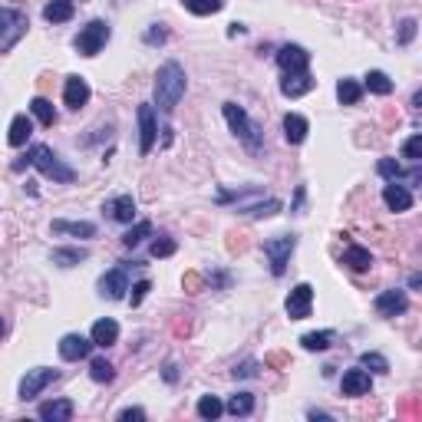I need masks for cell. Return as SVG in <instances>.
<instances>
[{
    "mask_svg": "<svg viewBox=\"0 0 422 422\" xmlns=\"http://www.w3.org/2000/svg\"><path fill=\"white\" fill-rule=\"evenodd\" d=\"M185 86H188V76L182 70V63H162L159 73H155V102H159L162 112H175V106L182 102L185 96Z\"/></svg>",
    "mask_w": 422,
    "mask_h": 422,
    "instance_id": "cell-1",
    "label": "cell"
},
{
    "mask_svg": "<svg viewBox=\"0 0 422 422\" xmlns=\"http://www.w3.org/2000/svg\"><path fill=\"white\" fill-rule=\"evenodd\" d=\"M221 112H224V119H228V125H231V132H235V136L244 142V149H248V152H261L264 149L261 125L254 123V119H251V116L241 109L237 102H224Z\"/></svg>",
    "mask_w": 422,
    "mask_h": 422,
    "instance_id": "cell-2",
    "label": "cell"
},
{
    "mask_svg": "<svg viewBox=\"0 0 422 422\" xmlns=\"http://www.w3.org/2000/svg\"><path fill=\"white\" fill-rule=\"evenodd\" d=\"M30 165H37L40 172L47 175V178H53V182H60V185H70V182H76V172L66 165V162L56 155V152L50 149V146H30V152L24 155Z\"/></svg>",
    "mask_w": 422,
    "mask_h": 422,
    "instance_id": "cell-3",
    "label": "cell"
},
{
    "mask_svg": "<svg viewBox=\"0 0 422 422\" xmlns=\"http://www.w3.org/2000/svg\"><path fill=\"white\" fill-rule=\"evenodd\" d=\"M26 26H30V20H26L24 10H17V7H0V53L13 50V47L24 40Z\"/></svg>",
    "mask_w": 422,
    "mask_h": 422,
    "instance_id": "cell-4",
    "label": "cell"
},
{
    "mask_svg": "<svg viewBox=\"0 0 422 422\" xmlns=\"http://www.w3.org/2000/svg\"><path fill=\"white\" fill-rule=\"evenodd\" d=\"M112 30L106 20H89L83 30H79V37H76V53L79 56H96V53L109 43Z\"/></svg>",
    "mask_w": 422,
    "mask_h": 422,
    "instance_id": "cell-5",
    "label": "cell"
},
{
    "mask_svg": "<svg viewBox=\"0 0 422 422\" xmlns=\"http://www.w3.org/2000/svg\"><path fill=\"white\" fill-rule=\"evenodd\" d=\"M294 248H297V235H277L271 241H264V258L271 264L274 277H281L287 271V261H290Z\"/></svg>",
    "mask_w": 422,
    "mask_h": 422,
    "instance_id": "cell-6",
    "label": "cell"
},
{
    "mask_svg": "<svg viewBox=\"0 0 422 422\" xmlns=\"http://www.w3.org/2000/svg\"><path fill=\"white\" fill-rule=\"evenodd\" d=\"M60 380V370L50 366H37V370H26V376L20 380V399H37L50 383Z\"/></svg>",
    "mask_w": 422,
    "mask_h": 422,
    "instance_id": "cell-7",
    "label": "cell"
},
{
    "mask_svg": "<svg viewBox=\"0 0 422 422\" xmlns=\"http://www.w3.org/2000/svg\"><path fill=\"white\" fill-rule=\"evenodd\" d=\"M136 116H139V155H149L152 146H155V139H159V123H155V109H152L149 102H142Z\"/></svg>",
    "mask_w": 422,
    "mask_h": 422,
    "instance_id": "cell-8",
    "label": "cell"
},
{
    "mask_svg": "<svg viewBox=\"0 0 422 422\" xmlns=\"http://www.w3.org/2000/svg\"><path fill=\"white\" fill-rule=\"evenodd\" d=\"M277 66L284 70V73H307V66H311V53L297 47V43H284L281 50H277Z\"/></svg>",
    "mask_w": 422,
    "mask_h": 422,
    "instance_id": "cell-9",
    "label": "cell"
},
{
    "mask_svg": "<svg viewBox=\"0 0 422 422\" xmlns=\"http://www.w3.org/2000/svg\"><path fill=\"white\" fill-rule=\"evenodd\" d=\"M311 307H313V287L304 281V284H297L287 294V317L290 320H304V317H311Z\"/></svg>",
    "mask_w": 422,
    "mask_h": 422,
    "instance_id": "cell-10",
    "label": "cell"
},
{
    "mask_svg": "<svg viewBox=\"0 0 422 422\" xmlns=\"http://www.w3.org/2000/svg\"><path fill=\"white\" fill-rule=\"evenodd\" d=\"M376 313L380 317H399V313L409 311V297H406V290H399V287H393V290H383L380 297H376Z\"/></svg>",
    "mask_w": 422,
    "mask_h": 422,
    "instance_id": "cell-11",
    "label": "cell"
},
{
    "mask_svg": "<svg viewBox=\"0 0 422 422\" xmlns=\"http://www.w3.org/2000/svg\"><path fill=\"white\" fill-rule=\"evenodd\" d=\"M102 214H106L109 221L132 224V218H136V198H132V195H116V198L102 201Z\"/></svg>",
    "mask_w": 422,
    "mask_h": 422,
    "instance_id": "cell-12",
    "label": "cell"
},
{
    "mask_svg": "<svg viewBox=\"0 0 422 422\" xmlns=\"http://www.w3.org/2000/svg\"><path fill=\"white\" fill-rule=\"evenodd\" d=\"M89 96H93V89H89V83L83 79V76H66V86H63V102L70 106V109H83L89 102Z\"/></svg>",
    "mask_w": 422,
    "mask_h": 422,
    "instance_id": "cell-13",
    "label": "cell"
},
{
    "mask_svg": "<svg viewBox=\"0 0 422 422\" xmlns=\"http://www.w3.org/2000/svg\"><path fill=\"white\" fill-rule=\"evenodd\" d=\"M60 357L66 363H76V360H86L89 357V350H93V340L89 336H83V334H66L60 340Z\"/></svg>",
    "mask_w": 422,
    "mask_h": 422,
    "instance_id": "cell-14",
    "label": "cell"
},
{
    "mask_svg": "<svg viewBox=\"0 0 422 422\" xmlns=\"http://www.w3.org/2000/svg\"><path fill=\"white\" fill-rule=\"evenodd\" d=\"M125 290H129V277H125L123 267H112L100 277V294L106 300H123Z\"/></svg>",
    "mask_w": 422,
    "mask_h": 422,
    "instance_id": "cell-15",
    "label": "cell"
},
{
    "mask_svg": "<svg viewBox=\"0 0 422 422\" xmlns=\"http://www.w3.org/2000/svg\"><path fill=\"white\" fill-rule=\"evenodd\" d=\"M313 86H317V79L311 73H284V79H281V93H284L287 100L307 96Z\"/></svg>",
    "mask_w": 422,
    "mask_h": 422,
    "instance_id": "cell-16",
    "label": "cell"
},
{
    "mask_svg": "<svg viewBox=\"0 0 422 422\" xmlns=\"http://www.w3.org/2000/svg\"><path fill=\"white\" fill-rule=\"evenodd\" d=\"M370 386H373V380L366 370H347L343 380H340V393H343V396H366Z\"/></svg>",
    "mask_w": 422,
    "mask_h": 422,
    "instance_id": "cell-17",
    "label": "cell"
},
{
    "mask_svg": "<svg viewBox=\"0 0 422 422\" xmlns=\"http://www.w3.org/2000/svg\"><path fill=\"white\" fill-rule=\"evenodd\" d=\"M383 201L389 211H396V214H403V211L412 208V192L406 185H399V182H389V185L383 188Z\"/></svg>",
    "mask_w": 422,
    "mask_h": 422,
    "instance_id": "cell-18",
    "label": "cell"
},
{
    "mask_svg": "<svg viewBox=\"0 0 422 422\" xmlns=\"http://www.w3.org/2000/svg\"><path fill=\"white\" fill-rule=\"evenodd\" d=\"M73 403H70V399H53V403H43V406H40L37 409V416L43 422H70L73 419Z\"/></svg>",
    "mask_w": 422,
    "mask_h": 422,
    "instance_id": "cell-19",
    "label": "cell"
},
{
    "mask_svg": "<svg viewBox=\"0 0 422 422\" xmlns=\"http://www.w3.org/2000/svg\"><path fill=\"white\" fill-rule=\"evenodd\" d=\"M33 136V123H30V116L26 112H17L10 119V129H7V142H10L13 149H20L26 146V139Z\"/></svg>",
    "mask_w": 422,
    "mask_h": 422,
    "instance_id": "cell-20",
    "label": "cell"
},
{
    "mask_svg": "<svg viewBox=\"0 0 422 422\" xmlns=\"http://www.w3.org/2000/svg\"><path fill=\"white\" fill-rule=\"evenodd\" d=\"M89 340H93V347H112L116 340H119V323L112 320V317H102V320L93 323V334H89Z\"/></svg>",
    "mask_w": 422,
    "mask_h": 422,
    "instance_id": "cell-21",
    "label": "cell"
},
{
    "mask_svg": "<svg viewBox=\"0 0 422 422\" xmlns=\"http://www.w3.org/2000/svg\"><path fill=\"white\" fill-rule=\"evenodd\" d=\"M307 132H311V123L300 116V112H287L284 116V139L290 142V146H300L304 139H307Z\"/></svg>",
    "mask_w": 422,
    "mask_h": 422,
    "instance_id": "cell-22",
    "label": "cell"
},
{
    "mask_svg": "<svg viewBox=\"0 0 422 422\" xmlns=\"http://www.w3.org/2000/svg\"><path fill=\"white\" fill-rule=\"evenodd\" d=\"M53 235H73V237H96V224L93 221H63V218H56V221L50 224Z\"/></svg>",
    "mask_w": 422,
    "mask_h": 422,
    "instance_id": "cell-23",
    "label": "cell"
},
{
    "mask_svg": "<svg viewBox=\"0 0 422 422\" xmlns=\"http://www.w3.org/2000/svg\"><path fill=\"white\" fill-rule=\"evenodd\" d=\"M73 0H50L47 7H43V20L47 24H66V20H73Z\"/></svg>",
    "mask_w": 422,
    "mask_h": 422,
    "instance_id": "cell-24",
    "label": "cell"
},
{
    "mask_svg": "<svg viewBox=\"0 0 422 422\" xmlns=\"http://www.w3.org/2000/svg\"><path fill=\"white\" fill-rule=\"evenodd\" d=\"M343 264H347L350 271L363 274V271H370L373 267V254L366 248H360V244H350L347 254H343Z\"/></svg>",
    "mask_w": 422,
    "mask_h": 422,
    "instance_id": "cell-25",
    "label": "cell"
},
{
    "mask_svg": "<svg viewBox=\"0 0 422 422\" xmlns=\"http://www.w3.org/2000/svg\"><path fill=\"white\" fill-rule=\"evenodd\" d=\"M334 340H336L334 330H317V334H304V336H300V347L311 350V353H323V350L334 347Z\"/></svg>",
    "mask_w": 422,
    "mask_h": 422,
    "instance_id": "cell-26",
    "label": "cell"
},
{
    "mask_svg": "<svg viewBox=\"0 0 422 422\" xmlns=\"http://www.w3.org/2000/svg\"><path fill=\"white\" fill-rule=\"evenodd\" d=\"M336 100L343 102V106H357V102L363 100V86L357 83V79H350V76H343V79L336 83Z\"/></svg>",
    "mask_w": 422,
    "mask_h": 422,
    "instance_id": "cell-27",
    "label": "cell"
},
{
    "mask_svg": "<svg viewBox=\"0 0 422 422\" xmlns=\"http://www.w3.org/2000/svg\"><path fill=\"white\" fill-rule=\"evenodd\" d=\"M30 112L40 119V125H47V129H53V123H56V109H53L50 100H43V96H33L30 100Z\"/></svg>",
    "mask_w": 422,
    "mask_h": 422,
    "instance_id": "cell-28",
    "label": "cell"
},
{
    "mask_svg": "<svg viewBox=\"0 0 422 422\" xmlns=\"http://www.w3.org/2000/svg\"><path fill=\"white\" fill-rule=\"evenodd\" d=\"M224 412H231V416H251L254 412V393H235V396L228 399V406H224Z\"/></svg>",
    "mask_w": 422,
    "mask_h": 422,
    "instance_id": "cell-29",
    "label": "cell"
},
{
    "mask_svg": "<svg viewBox=\"0 0 422 422\" xmlns=\"http://www.w3.org/2000/svg\"><path fill=\"white\" fill-rule=\"evenodd\" d=\"M366 89L376 93V96H389V93H393V79H389L383 70H370V73H366Z\"/></svg>",
    "mask_w": 422,
    "mask_h": 422,
    "instance_id": "cell-30",
    "label": "cell"
},
{
    "mask_svg": "<svg viewBox=\"0 0 422 422\" xmlns=\"http://www.w3.org/2000/svg\"><path fill=\"white\" fill-rule=\"evenodd\" d=\"M221 412H224V403L218 396H201L198 399V419L211 422V419H218Z\"/></svg>",
    "mask_w": 422,
    "mask_h": 422,
    "instance_id": "cell-31",
    "label": "cell"
},
{
    "mask_svg": "<svg viewBox=\"0 0 422 422\" xmlns=\"http://www.w3.org/2000/svg\"><path fill=\"white\" fill-rule=\"evenodd\" d=\"M149 235H152V221H136L123 235V244H125V248H136V244H142Z\"/></svg>",
    "mask_w": 422,
    "mask_h": 422,
    "instance_id": "cell-32",
    "label": "cell"
},
{
    "mask_svg": "<svg viewBox=\"0 0 422 422\" xmlns=\"http://www.w3.org/2000/svg\"><path fill=\"white\" fill-rule=\"evenodd\" d=\"M86 261V251L83 248H56L53 251V264H60V267H73V264Z\"/></svg>",
    "mask_w": 422,
    "mask_h": 422,
    "instance_id": "cell-33",
    "label": "cell"
},
{
    "mask_svg": "<svg viewBox=\"0 0 422 422\" xmlns=\"http://www.w3.org/2000/svg\"><path fill=\"white\" fill-rule=\"evenodd\" d=\"M89 376L96 380V383H112L116 380V370H112V363L106 357H96V360L89 363Z\"/></svg>",
    "mask_w": 422,
    "mask_h": 422,
    "instance_id": "cell-34",
    "label": "cell"
},
{
    "mask_svg": "<svg viewBox=\"0 0 422 422\" xmlns=\"http://www.w3.org/2000/svg\"><path fill=\"white\" fill-rule=\"evenodd\" d=\"M185 10L195 17H211L221 10V0H185Z\"/></svg>",
    "mask_w": 422,
    "mask_h": 422,
    "instance_id": "cell-35",
    "label": "cell"
},
{
    "mask_svg": "<svg viewBox=\"0 0 422 422\" xmlns=\"http://www.w3.org/2000/svg\"><path fill=\"white\" fill-rule=\"evenodd\" d=\"M416 30H419L416 17H406V20H399V30H396V43H399V47H409L412 40H416Z\"/></svg>",
    "mask_w": 422,
    "mask_h": 422,
    "instance_id": "cell-36",
    "label": "cell"
},
{
    "mask_svg": "<svg viewBox=\"0 0 422 422\" xmlns=\"http://www.w3.org/2000/svg\"><path fill=\"white\" fill-rule=\"evenodd\" d=\"M175 248H178V244H175V237L162 235V237H155V241L149 244V254H152V258H172Z\"/></svg>",
    "mask_w": 422,
    "mask_h": 422,
    "instance_id": "cell-37",
    "label": "cell"
},
{
    "mask_svg": "<svg viewBox=\"0 0 422 422\" xmlns=\"http://www.w3.org/2000/svg\"><path fill=\"white\" fill-rule=\"evenodd\" d=\"M376 172H380V178H386V182H399V178H403V165H399L396 159H380Z\"/></svg>",
    "mask_w": 422,
    "mask_h": 422,
    "instance_id": "cell-38",
    "label": "cell"
},
{
    "mask_svg": "<svg viewBox=\"0 0 422 422\" xmlns=\"http://www.w3.org/2000/svg\"><path fill=\"white\" fill-rule=\"evenodd\" d=\"M403 159H409L412 165H419V159H422V136H412V139L403 142Z\"/></svg>",
    "mask_w": 422,
    "mask_h": 422,
    "instance_id": "cell-39",
    "label": "cell"
},
{
    "mask_svg": "<svg viewBox=\"0 0 422 422\" xmlns=\"http://www.w3.org/2000/svg\"><path fill=\"white\" fill-rule=\"evenodd\" d=\"M360 366H370V370H376V373H389V360L380 357V353H363Z\"/></svg>",
    "mask_w": 422,
    "mask_h": 422,
    "instance_id": "cell-40",
    "label": "cell"
},
{
    "mask_svg": "<svg viewBox=\"0 0 422 422\" xmlns=\"http://www.w3.org/2000/svg\"><path fill=\"white\" fill-rule=\"evenodd\" d=\"M142 40H146L149 47H162V43L169 40V30H165V26H162V24H155V26H149V30L142 33Z\"/></svg>",
    "mask_w": 422,
    "mask_h": 422,
    "instance_id": "cell-41",
    "label": "cell"
},
{
    "mask_svg": "<svg viewBox=\"0 0 422 422\" xmlns=\"http://www.w3.org/2000/svg\"><path fill=\"white\" fill-rule=\"evenodd\" d=\"M274 211H281V201H277V198H267V201H261V205L248 208V214H251V218H267V214H274Z\"/></svg>",
    "mask_w": 422,
    "mask_h": 422,
    "instance_id": "cell-42",
    "label": "cell"
},
{
    "mask_svg": "<svg viewBox=\"0 0 422 422\" xmlns=\"http://www.w3.org/2000/svg\"><path fill=\"white\" fill-rule=\"evenodd\" d=\"M149 290H152L149 281H139V284L132 287V297H129V304H132V307H139V304L146 300V294H149Z\"/></svg>",
    "mask_w": 422,
    "mask_h": 422,
    "instance_id": "cell-43",
    "label": "cell"
},
{
    "mask_svg": "<svg viewBox=\"0 0 422 422\" xmlns=\"http://www.w3.org/2000/svg\"><path fill=\"white\" fill-rule=\"evenodd\" d=\"M235 380H251V376H258V363L248 360V363H241V366H235Z\"/></svg>",
    "mask_w": 422,
    "mask_h": 422,
    "instance_id": "cell-44",
    "label": "cell"
},
{
    "mask_svg": "<svg viewBox=\"0 0 422 422\" xmlns=\"http://www.w3.org/2000/svg\"><path fill=\"white\" fill-rule=\"evenodd\" d=\"M132 419L142 422V419H146V409H139V406H129V409L119 412V422H132Z\"/></svg>",
    "mask_w": 422,
    "mask_h": 422,
    "instance_id": "cell-45",
    "label": "cell"
},
{
    "mask_svg": "<svg viewBox=\"0 0 422 422\" xmlns=\"http://www.w3.org/2000/svg\"><path fill=\"white\" fill-rule=\"evenodd\" d=\"M162 376H165V383H178V366L175 363H165V373Z\"/></svg>",
    "mask_w": 422,
    "mask_h": 422,
    "instance_id": "cell-46",
    "label": "cell"
},
{
    "mask_svg": "<svg viewBox=\"0 0 422 422\" xmlns=\"http://www.w3.org/2000/svg\"><path fill=\"white\" fill-rule=\"evenodd\" d=\"M185 287H188V294H198V274H188Z\"/></svg>",
    "mask_w": 422,
    "mask_h": 422,
    "instance_id": "cell-47",
    "label": "cell"
},
{
    "mask_svg": "<svg viewBox=\"0 0 422 422\" xmlns=\"http://www.w3.org/2000/svg\"><path fill=\"white\" fill-rule=\"evenodd\" d=\"M3 330H7V323H3V317H0V336H3Z\"/></svg>",
    "mask_w": 422,
    "mask_h": 422,
    "instance_id": "cell-48",
    "label": "cell"
}]
</instances>
